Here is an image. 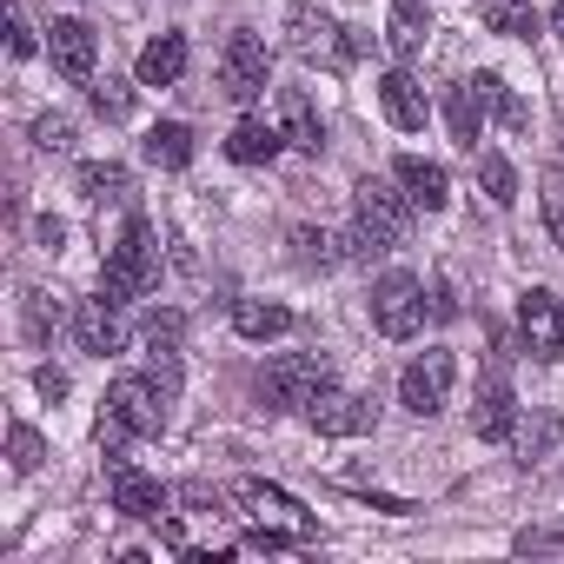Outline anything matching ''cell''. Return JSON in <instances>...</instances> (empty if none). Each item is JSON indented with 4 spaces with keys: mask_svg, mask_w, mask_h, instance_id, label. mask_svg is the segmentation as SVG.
<instances>
[{
    "mask_svg": "<svg viewBox=\"0 0 564 564\" xmlns=\"http://www.w3.org/2000/svg\"><path fill=\"white\" fill-rule=\"evenodd\" d=\"M405 226H412V193H399L392 180L366 173L352 186V239H346V252L352 259H379V252H392L405 239Z\"/></svg>",
    "mask_w": 564,
    "mask_h": 564,
    "instance_id": "6da1fadb",
    "label": "cell"
},
{
    "mask_svg": "<svg viewBox=\"0 0 564 564\" xmlns=\"http://www.w3.org/2000/svg\"><path fill=\"white\" fill-rule=\"evenodd\" d=\"M166 432V386L153 379H113L107 386V412H100V452L120 458L133 438Z\"/></svg>",
    "mask_w": 564,
    "mask_h": 564,
    "instance_id": "7a4b0ae2",
    "label": "cell"
},
{
    "mask_svg": "<svg viewBox=\"0 0 564 564\" xmlns=\"http://www.w3.org/2000/svg\"><path fill=\"white\" fill-rule=\"evenodd\" d=\"M326 386H333V359L326 352H286V359H272L252 379V392H259L265 412H306Z\"/></svg>",
    "mask_w": 564,
    "mask_h": 564,
    "instance_id": "3957f363",
    "label": "cell"
},
{
    "mask_svg": "<svg viewBox=\"0 0 564 564\" xmlns=\"http://www.w3.org/2000/svg\"><path fill=\"white\" fill-rule=\"evenodd\" d=\"M153 272H160V246H153V226L133 213V219H127V232L113 239L107 265H100V293L127 306V300H140V293L153 286Z\"/></svg>",
    "mask_w": 564,
    "mask_h": 564,
    "instance_id": "277c9868",
    "label": "cell"
},
{
    "mask_svg": "<svg viewBox=\"0 0 564 564\" xmlns=\"http://www.w3.org/2000/svg\"><path fill=\"white\" fill-rule=\"evenodd\" d=\"M286 41H293V54H300V61H326V67L359 61V54L372 47L359 28H339V21H326L319 8H293V14H286Z\"/></svg>",
    "mask_w": 564,
    "mask_h": 564,
    "instance_id": "5b68a950",
    "label": "cell"
},
{
    "mask_svg": "<svg viewBox=\"0 0 564 564\" xmlns=\"http://www.w3.org/2000/svg\"><path fill=\"white\" fill-rule=\"evenodd\" d=\"M272 87V54H265V41L252 34V28H232L226 34V47H219V94L226 100H259Z\"/></svg>",
    "mask_w": 564,
    "mask_h": 564,
    "instance_id": "8992f818",
    "label": "cell"
},
{
    "mask_svg": "<svg viewBox=\"0 0 564 564\" xmlns=\"http://www.w3.org/2000/svg\"><path fill=\"white\" fill-rule=\"evenodd\" d=\"M452 379H458V359H452L445 346H425V352L399 372V405H405L412 419H432V412H445Z\"/></svg>",
    "mask_w": 564,
    "mask_h": 564,
    "instance_id": "52a82bcc",
    "label": "cell"
},
{
    "mask_svg": "<svg viewBox=\"0 0 564 564\" xmlns=\"http://www.w3.org/2000/svg\"><path fill=\"white\" fill-rule=\"evenodd\" d=\"M425 286L412 272H386L379 286H372V326L386 333V339H419V326H425Z\"/></svg>",
    "mask_w": 564,
    "mask_h": 564,
    "instance_id": "ba28073f",
    "label": "cell"
},
{
    "mask_svg": "<svg viewBox=\"0 0 564 564\" xmlns=\"http://www.w3.org/2000/svg\"><path fill=\"white\" fill-rule=\"evenodd\" d=\"M498 100H505V80H498V74H471V80H458V87L445 94V127H452V140L478 153V133H485V120L498 113Z\"/></svg>",
    "mask_w": 564,
    "mask_h": 564,
    "instance_id": "9c48e42d",
    "label": "cell"
},
{
    "mask_svg": "<svg viewBox=\"0 0 564 564\" xmlns=\"http://www.w3.org/2000/svg\"><path fill=\"white\" fill-rule=\"evenodd\" d=\"M518 333H524V352L531 359H564V300L531 286L518 300Z\"/></svg>",
    "mask_w": 564,
    "mask_h": 564,
    "instance_id": "30bf717a",
    "label": "cell"
},
{
    "mask_svg": "<svg viewBox=\"0 0 564 564\" xmlns=\"http://www.w3.org/2000/svg\"><path fill=\"white\" fill-rule=\"evenodd\" d=\"M306 425L319 432V438H366L372 425H379V405L372 399H359V392H319L313 405H306Z\"/></svg>",
    "mask_w": 564,
    "mask_h": 564,
    "instance_id": "8fae6325",
    "label": "cell"
},
{
    "mask_svg": "<svg viewBox=\"0 0 564 564\" xmlns=\"http://www.w3.org/2000/svg\"><path fill=\"white\" fill-rule=\"evenodd\" d=\"M74 339H80V352H120L127 346V319H120V300H107V293H94V300H80L74 306Z\"/></svg>",
    "mask_w": 564,
    "mask_h": 564,
    "instance_id": "7c38bea8",
    "label": "cell"
},
{
    "mask_svg": "<svg viewBox=\"0 0 564 564\" xmlns=\"http://www.w3.org/2000/svg\"><path fill=\"white\" fill-rule=\"evenodd\" d=\"M107 491H113V511H120V518H153V524H160V511H166V485L147 478V471L127 465V458H113Z\"/></svg>",
    "mask_w": 564,
    "mask_h": 564,
    "instance_id": "4fadbf2b",
    "label": "cell"
},
{
    "mask_svg": "<svg viewBox=\"0 0 564 564\" xmlns=\"http://www.w3.org/2000/svg\"><path fill=\"white\" fill-rule=\"evenodd\" d=\"M47 54L67 80H94V61H100V34L87 21H54L47 28Z\"/></svg>",
    "mask_w": 564,
    "mask_h": 564,
    "instance_id": "5bb4252c",
    "label": "cell"
},
{
    "mask_svg": "<svg viewBox=\"0 0 564 564\" xmlns=\"http://www.w3.org/2000/svg\"><path fill=\"white\" fill-rule=\"evenodd\" d=\"M471 432H478L485 445H505V438L518 432V399H511L505 372H491V379L478 386V399H471Z\"/></svg>",
    "mask_w": 564,
    "mask_h": 564,
    "instance_id": "9a60e30c",
    "label": "cell"
},
{
    "mask_svg": "<svg viewBox=\"0 0 564 564\" xmlns=\"http://www.w3.org/2000/svg\"><path fill=\"white\" fill-rule=\"evenodd\" d=\"M279 127H286V140L300 153H326V120H319L306 87H279Z\"/></svg>",
    "mask_w": 564,
    "mask_h": 564,
    "instance_id": "2e32d148",
    "label": "cell"
},
{
    "mask_svg": "<svg viewBox=\"0 0 564 564\" xmlns=\"http://www.w3.org/2000/svg\"><path fill=\"white\" fill-rule=\"evenodd\" d=\"M392 180L412 193V206H425V213H438L445 199H452V180H445V166L438 160H419V153H399L392 160Z\"/></svg>",
    "mask_w": 564,
    "mask_h": 564,
    "instance_id": "e0dca14e",
    "label": "cell"
},
{
    "mask_svg": "<svg viewBox=\"0 0 564 564\" xmlns=\"http://www.w3.org/2000/svg\"><path fill=\"white\" fill-rule=\"evenodd\" d=\"M379 107H386V120H392L399 133H419V127H425V87H419L405 67H392V74L379 80Z\"/></svg>",
    "mask_w": 564,
    "mask_h": 564,
    "instance_id": "ac0fdd59",
    "label": "cell"
},
{
    "mask_svg": "<svg viewBox=\"0 0 564 564\" xmlns=\"http://www.w3.org/2000/svg\"><path fill=\"white\" fill-rule=\"evenodd\" d=\"M180 74H186V34L166 28L140 47V87H180Z\"/></svg>",
    "mask_w": 564,
    "mask_h": 564,
    "instance_id": "d6986e66",
    "label": "cell"
},
{
    "mask_svg": "<svg viewBox=\"0 0 564 564\" xmlns=\"http://www.w3.org/2000/svg\"><path fill=\"white\" fill-rule=\"evenodd\" d=\"M232 333L265 346V339H286L293 333V313L279 306V300H232Z\"/></svg>",
    "mask_w": 564,
    "mask_h": 564,
    "instance_id": "ffe728a7",
    "label": "cell"
},
{
    "mask_svg": "<svg viewBox=\"0 0 564 564\" xmlns=\"http://www.w3.org/2000/svg\"><path fill=\"white\" fill-rule=\"evenodd\" d=\"M386 41H392V54H405V61L432 41V8H425V0H392V8H386Z\"/></svg>",
    "mask_w": 564,
    "mask_h": 564,
    "instance_id": "44dd1931",
    "label": "cell"
},
{
    "mask_svg": "<svg viewBox=\"0 0 564 564\" xmlns=\"http://www.w3.org/2000/svg\"><path fill=\"white\" fill-rule=\"evenodd\" d=\"M279 147H293L279 127H265V120H239V127H232V140H226V160H239V166H272V160H279Z\"/></svg>",
    "mask_w": 564,
    "mask_h": 564,
    "instance_id": "7402d4cb",
    "label": "cell"
},
{
    "mask_svg": "<svg viewBox=\"0 0 564 564\" xmlns=\"http://www.w3.org/2000/svg\"><path fill=\"white\" fill-rule=\"evenodd\" d=\"M140 153H147L153 166L180 173V166H193V127H186V120H153L147 140H140Z\"/></svg>",
    "mask_w": 564,
    "mask_h": 564,
    "instance_id": "603a6c76",
    "label": "cell"
},
{
    "mask_svg": "<svg viewBox=\"0 0 564 564\" xmlns=\"http://www.w3.org/2000/svg\"><path fill=\"white\" fill-rule=\"evenodd\" d=\"M140 346H147V359H153V366H180L186 319H180V313H153V319L140 326Z\"/></svg>",
    "mask_w": 564,
    "mask_h": 564,
    "instance_id": "cb8c5ba5",
    "label": "cell"
},
{
    "mask_svg": "<svg viewBox=\"0 0 564 564\" xmlns=\"http://www.w3.org/2000/svg\"><path fill=\"white\" fill-rule=\"evenodd\" d=\"M239 505L259 511V518H306V505H300L293 491H279V485H265V478H239ZM306 524H313V518H306Z\"/></svg>",
    "mask_w": 564,
    "mask_h": 564,
    "instance_id": "d4e9b609",
    "label": "cell"
},
{
    "mask_svg": "<svg viewBox=\"0 0 564 564\" xmlns=\"http://www.w3.org/2000/svg\"><path fill=\"white\" fill-rule=\"evenodd\" d=\"M80 193H87L94 206L127 199V193H133V173H127L120 160H87V166H80Z\"/></svg>",
    "mask_w": 564,
    "mask_h": 564,
    "instance_id": "484cf974",
    "label": "cell"
},
{
    "mask_svg": "<svg viewBox=\"0 0 564 564\" xmlns=\"http://www.w3.org/2000/svg\"><path fill=\"white\" fill-rule=\"evenodd\" d=\"M300 544H319V524H300V531H286V524L259 518V524H246V538H239V551H300Z\"/></svg>",
    "mask_w": 564,
    "mask_h": 564,
    "instance_id": "4316f807",
    "label": "cell"
},
{
    "mask_svg": "<svg viewBox=\"0 0 564 564\" xmlns=\"http://www.w3.org/2000/svg\"><path fill=\"white\" fill-rule=\"evenodd\" d=\"M478 21H485L491 34H511V41L538 34V14L524 8V0H478Z\"/></svg>",
    "mask_w": 564,
    "mask_h": 564,
    "instance_id": "83f0119b",
    "label": "cell"
},
{
    "mask_svg": "<svg viewBox=\"0 0 564 564\" xmlns=\"http://www.w3.org/2000/svg\"><path fill=\"white\" fill-rule=\"evenodd\" d=\"M478 186L491 206H518V166L505 153H478Z\"/></svg>",
    "mask_w": 564,
    "mask_h": 564,
    "instance_id": "f1b7e54d",
    "label": "cell"
},
{
    "mask_svg": "<svg viewBox=\"0 0 564 564\" xmlns=\"http://www.w3.org/2000/svg\"><path fill=\"white\" fill-rule=\"evenodd\" d=\"M293 259H300L306 272H313V265L326 272V265H339L346 252H339V239H333L326 226H293Z\"/></svg>",
    "mask_w": 564,
    "mask_h": 564,
    "instance_id": "f546056e",
    "label": "cell"
},
{
    "mask_svg": "<svg viewBox=\"0 0 564 564\" xmlns=\"http://www.w3.org/2000/svg\"><path fill=\"white\" fill-rule=\"evenodd\" d=\"M87 100H94V113H100V120H127V113H133V87H127V80H113V74H107V80H94V87H87Z\"/></svg>",
    "mask_w": 564,
    "mask_h": 564,
    "instance_id": "4dcf8cb0",
    "label": "cell"
},
{
    "mask_svg": "<svg viewBox=\"0 0 564 564\" xmlns=\"http://www.w3.org/2000/svg\"><path fill=\"white\" fill-rule=\"evenodd\" d=\"M41 458H47L41 432H34V425H14V432H8V465H14V471L28 478V471H41Z\"/></svg>",
    "mask_w": 564,
    "mask_h": 564,
    "instance_id": "1f68e13d",
    "label": "cell"
},
{
    "mask_svg": "<svg viewBox=\"0 0 564 564\" xmlns=\"http://www.w3.org/2000/svg\"><path fill=\"white\" fill-rule=\"evenodd\" d=\"M538 206H544V232H551V246L564 252V173H544Z\"/></svg>",
    "mask_w": 564,
    "mask_h": 564,
    "instance_id": "d6a6232c",
    "label": "cell"
},
{
    "mask_svg": "<svg viewBox=\"0 0 564 564\" xmlns=\"http://www.w3.org/2000/svg\"><path fill=\"white\" fill-rule=\"evenodd\" d=\"M34 147L41 153H74V120L67 113H41L34 120Z\"/></svg>",
    "mask_w": 564,
    "mask_h": 564,
    "instance_id": "836d02e7",
    "label": "cell"
},
{
    "mask_svg": "<svg viewBox=\"0 0 564 564\" xmlns=\"http://www.w3.org/2000/svg\"><path fill=\"white\" fill-rule=\"evenodd\" d=\"M54 326H61V313L47 306V293H28V339H34V346H47V333H54Z\"/></svg>",
    "mask_w": 564,
    "mask_h": 564,
    "instance_id": "e575fe53",
    "label": "cell"
},
{
    "mask_svg": "<svg viewBox=\"0 0 564 564\" xmlns=\"http://www.w3.org/2000/svg\"><path fill=\"white\" fill-rule=\"evenodd\" d=\"M180 505H186V511H219L226 498H219V485H206V478H186V485H180Z\"/></svg>",
    "mask_w": 564,
    "mask_h": 564,
    "instance_id": "d590c367",
    "label": "cell"
},
{
    "mask_svg": "<svg viewBox=\"0 0 564 564\" xmlns=\"http://www.w3.org/2000/svg\"><path fill=\"white\" fill-rule=\"evenodd\" d=\"M8 47H14V61H28V54H34V47H41V41H34V28H28V14H21V8H14V14H8Z\"/></svg>",
    "mask_w": 564,
    "mask_h": 564,
    "instance_id": "8d00e7d4",
    "label": "cell"
},
{
    "mask_svg": "<svg viewBox=\"0 0 564 564\" xmlns=\"http://www.w3.org/2000/svg\"><path fill=\"white\" fill-rule=\"evenodd\" d=\"M557 432H564V425H557V419L544 412V419H538V425L524 432V452H531V458H538V452H551V445H557Z\"/></svg>",
    "mask_w": 564,
    "mask_h": 564,
    "instance_id": "74e56055",
    "label": "cell"
},
{
    "mask_svg": "<svg viewBox=\"0 0 564 564\" xmlns=\"http://www.w3.org/2000/svg\"><path fill=\"white\" fill-rule=\"evenodd\" d=\"M432 319H458V293H452V279H438V286H432Z\"/></svg>",
    "mask_w": 564,
    "mask_h": 564,
    "instance_id": "f35d334b",
    "label": "cell"
},
{
    "mask_svg": "<svg viewBox=\"0 0 564 564\" xmlns=\"http://www.w3.org/2000/svg\"><path fill=\"white\" fill-rule=\"evenodd\" d=\"M498 120H505L511 133H524V120H531V113H524V100H518L511 87H505V100H498Z\"/></svg>",
    "mask_w": 564,
    "mask_h": 564,
    "instance_id": "ab89813d",
    "label": "cell"
},
{
    "mask_svg": "<svg viewBox=\"0 0 564 564\" xmlns=\"http://www.w3.org/2000/svg\"><path fill=\"white\" fill-rule=\"evenodd\" d=\"M34 386H41V399H67V372H61V366H41Z\"/></svg>",
    "mask_w": 564,
    "mask_h": 564,
    "instance_id": "60d3db41",
    "label": "cell"
},
{
    "mask_svg": "<svg viewBox=\"0 0 564 564\" xmlns=\"http://www.w3.org/2000/svg\"><path fill=\"white\" fill-rule=\"evenodd\" d=\"M518 551H564V531H518Z\"/></svg>",
    "mask_w": 564,
    "mask_h": 564,
    "instance_id": "b9f144b4",
    "label": "cell"
},
{
    "mask_svg": "<svg viewBox=\"0 0 564 564\" xmlns=\"http://www.w3.org/2000/svg\"><path fill=\"white\" fill-rule=\"evenodd\" d=\"M34 232H41V246H47V252H61V246H67V226H61V219H41Z\"/></svg>",
    "mask_w": 564,
    "mask_h": 564,
    "instance_id": "7bdbcfd3",
    "label": "cell"
},
{
    "mask_svg": "<svg viewBox=\"0 0 564 564\" xmlns=\"http://www.w3.org/2000/svg\"><path fill=\"white\" fill-rule=\"evenodd\" d=\"M551 28H557V34H564V0H551Z\"/></svg>",
    "mask_w": 564,
    "mask_h": 564,
    "instance_id": "ee69618b",
    "label": "cell"
}]
</instances>
